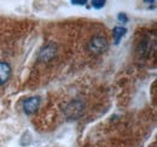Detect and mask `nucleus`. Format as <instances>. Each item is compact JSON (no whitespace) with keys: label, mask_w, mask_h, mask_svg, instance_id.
<instances>
[{"label":"nucleus","mask_w":157,"mask_h":147,"mask_svg":"<svg viewBox=\"0 0 157 147\" xmlns=\"http://www.w3.org/2000/svg\"><path fill=\"white\" fill-rule=\"evenodd\" d=\"M11 77V66L6 62H0V86H4Z\"/></svg>","instance_id":"39448f33"},{"label":"nucleus","mask_w":157,"mask_h":147,"mask_svg":"<svg viewBox=\"0 0 157 147\" xmlns=\"http://www.w3.org/2000/svg\"><path fill=\"white\" fill-rule=\"evenodd\" d=\"M40 106V98L39 96H32L24 100L23 103V111L25 115H33L36 112Z\"/></svg>","instance_id":"7ed1b4c3"},{"label":"nucleus","mask_w":157,"mask_h":147,"mask_svg":"<svg viewBox=\"0 0 157 147\" xmlns=\"http://www.w3.org/2000/svg\"><path fill=\"white\" fill-rule=\"evenodd\" d=\"M117 18H118V21H123V22H127V21H128V17H127V15H126L124 12H121V13H118Z\"/></svg>","instance_id":"1a4fd4ad"},{"label":"nucleus","mask_w":157,"mask_h":147,"mask_svg":"<svg viewBox=\"0 0 157 147\" xmlns=\"http://www.w3.org/2000/svg\"><path fill=\"white\" fill-rule=\"evenodd\" d=\"M70 1L73 5H81V6L87 4V0H70Z\"/></svg>","instance_id":"6e6552de"},{"label":"nucleus","mask_w":157,"mask_h":147,"mask_svg":"<svg viewBox=\"0 0 157 147\" xmlns=\"http://www.w3.org/2000/svg\"><path fill=\"white\" fill-rule=\"evenodd\" d=\"M83 103L80 101V100H73L71 103H69L65 107V115L69 119H78V117L83 113Z\"/></svg>","instance_id":"f03ea898"},{"label":"nucleus","mask_w":157,"mask_h":147,"mask_svg":"<svg viewBox=\"0 0 157 147\" xmlns=\"http://www.w3.org/2000/svg\"><path fill=\"white\" fill-rule=\"evenodd\" d=\"M105 2H106V0H92V6L96 10H100L105 6Z\"/></svg>","instance_id":"0eeeda50"},{"label":"nucleus","mask_w":157,"mask_h":147,"mask_svg":"<svg viewBox=\"0 0 157 147\" xmlns=\"http://www.w3.org/2000/svg\"><path fill=\"white\" fill-rule=\"evenodd\" d=\"M56 55V46L53 43L45 45L39 53V59L42 62H48Z\"/></svg>","instance_id":"20e7f679"},{"label":"nucleus","mask_w":157,"mask_h":147,"mask_svg":"<svg viewBox=\"0 0 157 147\" xmlns=\"http://www.w3.org/2000/svg\"><path fill=\"white\" fill-rule=\"evenodd\" d=\"M126 33H127V29L123 28V27H115L113 29V37H114V41H115L116 45L120 43V41L126 35Z\"/></svg>","instance_id":"423d86ee"},{"label":"nucleus","mask_w":157,"mask_h":147,"mask_svg":"<svg viewBox=\"0 0 157 147\" xmlns=\"http://www.w3.org/2000/svg\"><path fill=\"white\" fill-rule=\"evenodd\" d=\"M109 48V42L108 40L104 36H100V35H96L93 36L87 43V50L92 53V55H101L104 53L106 50Z\"/></svg>","instance_id":"f257e3e1"}]
</instances>
